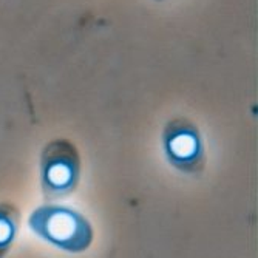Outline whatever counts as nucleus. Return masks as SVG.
Wrapping results in <instances>:
<instances>
[{"label": "nucleus", "mask_w": 258, "mask_h": 258, "mask_svg": "<svg viewBox=\"0 0 258 258\" xmlns=\"http://www.w3.org/2000/svg\"><path fill=\"white\" fill-rule=\"evenodd\" d=\"M28 226L39 238L70 253L87 250L95 238L90 221L82 214L57 204L34 209L28 218Z\"/></svg>", "instance_id": "f257e3e1"}, {"label": "nucleus", "mask_w": 258, "mask_h": 258, "mask_svg": "<svg viewBox=\"0 0 258 258\" xmlns=\"http://www.w3.org/2000/svg\"><path fill=\"white\" fill-rule=\"evenodd\" d=\"M81 179V155L72 141H50L40 155V187L45 200L54 201L76 190Z\"/></svg>", "instance_id": "f03ea898"}, {"label": "nucleus", "mask_w": 258, "mask_h": 258, "mask_svg": "<svg viewBox=\"0 0 258 258\" xmlns=\"http://www.w3.org/2000/svg\"><path fill=\"white\" fill-rule=\"evenodd\" d=\"M162 143L166 156L175 169L187 175L203 172L206 164L204 143L192 121L185 118L172 119L164 127Z\"/></svg>", "instance_id": "7ed1b4c3"}, {"label": "nucleus", "mask_w": 258, "mask_h": 258, "mask_svg": "<svg viewBox=\"0 0 258 258\" xmlns=\"http://www.w3.org/2000/svg\"><path fill=\"white\" fill-rule=\"evenodd\" d=\"M20 212L13 203H0V258H5L11 250L19 232Z\"/></svg>", "instance_id": "20e7f679"}]
</instances>
